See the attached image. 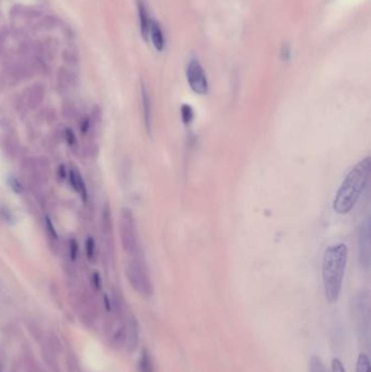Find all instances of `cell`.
Segmentation results:
<instances>
[{
  "mask_svg": "<svg viewBox=\"0 0 371 372\" xmlns=\"http://www.w3.org/2000/svg\"><path fill=\"white\" fill-rule=\"evenodd\" d=\"M139 371L140 372H155V365L151 354L144 349L142 352L141 358L139 360Z\"/></svg>",
  "mask_w": 371,
  "mask_h": 372,
  "instance_id": "15",
  "label": "cell"
},
{
  "mask_svg": "<svg viewBox=\"0 0 371 372\" xmlns=\"http://www.w3.org/2000/svg\"><path fill=\"white\" fill-rule=\"evenodd\" d=\"M58 172H59V178H60V179H62V180H64V179H66V178H67V176H68V173H67L66 167H64L63 165H61V166L59 167V171H58Z\"/></svg>",
  "mask_w": 371,
  "mask_h": 372,
  "instance_id": "29",
  "label": "cell"
},
{
  "mask_svg": "<svg viewBox=\"0 0 371 372\" xmlns=\"http://www.w3.org/2000/svg\"><path fill=\"white\" fill-rule=\"evenodd\" d=\"M88 129H89V119H88V117H86V119H84L83 122H82V127H81L82 133L83 134H86Z\"/></svg>",
  "mask_w": 371,
  "mask_h": 372,
  "instance_id": "28",
  "label": "cell"
},
{
  "mask_svg": "<svg viewBox=\"0 0 371 372\" xmlns=\"http://www.w3.org/2000/svg\"><path fill=\"white\" fill-rule=\"evenodd\" d=\"M74 77L73 74L70 71L66 69H61L58 74V87L61 89V91L67 90L69 87L73 85Z\"/></svg>",
  "mask_w": 371,
  "mask_h": 372,
  "instance_id": "14",
  "label": "cell"
},
{
  "mask_svg": "<svg viewBox=\"0 0 371 372\" xmlns=\"http://www.w3.org/2000/svg\"><path fill=\"white\" fill-rule=\"evenodd\" d=\"M85 252H86V257L88 260L93 261L96 255V241L94 237L88 236L85 240Z\"/></svg>",
  "mask_w": 371,
  "mask_h": 372,
  "instance_id": "19",
  "label": "cell"
},
{
  "mask_svg": "<svg viewBox=\"0 0 371 372\" xmlns=\"http://www.w3.org/2000/svg\"><path fill=\"white\" fill-rule=\"evenodd\" d=\"M9 185L11 187L12 191H14L16 194H21L22 193V185L20 181H19L15 176H11L9 179Z\"/></svg>",
  "mask_w": 371,
  "mask_h": 372,
  "instance_id": "22",
  "label": "cell"
},
{
  "mask_svg": "<svg viewBox=\"0 0 371 372\" xmlns=\"http://www.w3.org/2000/svg\"><path fill=\"white\" fill-rule=\"evenodd\" d=\"M152 38L154 47L158 51H162L165 48V36L160 25L157 21H152L149 26V35Z\"/></svg>",
  "mask_w": 371,
  "mask_h": 372,
  "instance_id": "12",
  "label": "cell"
},
{
  "mask_svg": "<svg viewBox=\"0 0 371 372\" xmlns=\"http://www.w3.org/2000/svg\"><path fill=\"white\" fill-rule=\"evenodd\" d=\"M120 239L123 250L130 257L142 254L138 226L131 209L123 208L120 217Z\"/></svg>",
  "mask_w": 371,
  "mask_h": 372,
  "instance_id": "5",
  "label": "cell"
},
{
  "mask_svg": "<svg viewBox=\"0 0 371 372\" xmlns=\"http://www.w3.org/2000/svg\"><path fill=\"white\" fill-rule=\"evenodd\" d=\"M45 97V88L41 84H34L27 89L25 93V99L29 108L35 109L42 104Z\"/></svg>",
  "mask_w": 371,
  "mask_h": 372,
  "instance_id": "10",
  "label": "cell"
},
{
  "mask_svg": "<svg viewBox=\"0 0 371 372\" xmlns=\"http://www.w3.org/2000/svg\"><path fill=\"white\" fill-rule=\"evenodd\" d=\"M370 231H371L370 218H367L366 220L362 221V223L360 224L359 231H358V239H357L358 260H359V265L366 270L369 269L370 261H371Z\"/></svg>",
  "mask_w": 371,
  "mask_h": 372,
  "instance_id": "7",
  "label": "cell"
},
{
  "mask_svg": "<svg viewBox=\"0 0 371 372\" xmlns=\"http://www.w3.org/2000/svg\"><path fill=\"white\" fill-rule=\"evenodd\" d=\"M92 281H93V285H94L95 289L97 291H100L101 290V286H102V281H101L100 274L98 272H94L93 273Z\"/></svg>",
  "mask_w": 371,
  "mask_h": 372,
  "instance_id": "24",
  "label": "cell"
},
{
  "mask_svg": "<svg viewBox=\"0 0 371 372\" xmlns=\"http://www.w3.org/2000/svg\"><path fill=\"white\" fill-rule=\"evenodd\" d=\"M187 83L194 93L205 95L208 91V80L203 65L197 59H191L186 69Z\"/></svg>",
  "mask_w": 371,
  "mask_h": 372,
  "instance_id": "6",
  "label": "cell"
},
{
  "mask_svg": "<svg viewBox=\"0 0 371 372\" xmlns=\"http://www.w3.org/2000/svg\"><path fill=\"white\" fill-rule=\"evenodd\" d=\"M348 250L346 245L336 244L328 247L322 258V281L325 297L329 303L337 302L341 295Z\"/></svg>",
  "mask_w": 371,
  "mask_h": 372,
  "instance_id": "2",
  "label": "cell"
},
{
  "mask_svg": "<svg viewBox=\"0 0 371 372\" xmlns=\"http://www.w3.org/2000/svg\"><path fill=\"white\" fill-rule=\"evenodd\" d=\"M282 59H284L285 61H288L290 59V55H291V51H290V47L288 45H283V48H282Z\"/></svg>",
  "mask_w": 371,
  "mask_h": 372,
  "instance_id": "27",
  "label": "cell"
},
{
  "mask_svg": "<svg viewBox=\"0 0 371 372\" xmlns=\"http://www.w3.org/2000/svg\"><path fill=\"white\" fill-rule=\"evenodd\" d=\"M139 7V15H140V22H141V32L143 38L147 41L149 35V26H151V19H149V13L147 10L146 4L142 0L138 2Z\"/></svg>",
  "mask_w": 371,
  "mask_h": 372,
  "instance_id": "13",
  "label": "cell"
},
{
  "mask_svg": "<svg viewBox=\"0 0 371 372\" xmlns=\"http://www.w3.org/2000/svg\"><path fill=\"white\" fill-rule=\"evenodd\" d=\"M126 274L130 285L133 287L135 292L144 297H151L153 295V282L142 254L132 256L129 260L126 268Z\"/></svg>",
  "mask_w": 371,
  "mask_h": 372,
  "instance_id": "4",
  "label": "cell"
},
{
  "mask_svg": "<svg viewBox=\"0 0 371 372\" xmlns=\"http://www.w3.org/2000/svg\"><path fill=\"white\" fill-rule=\"evenodd\" d=\"M332 372H346L343 367V363L338 359H333L332 361Z\"/></svg>",
  "mask_w": 371,
  "mask_h": 372,
  "instance_id": "25",
  "label": "cell"
},
{
  "mask_svg": "<svg viewBox=\"0 0 371 372\" xmlns=\"http://www.w3.org/2000/svg\"><path fill=\"white\" fill-rule=\"evenodd\" d=\"M69 181H70L71 186L73 187L74 191L81 196L84 201H86V199H87V189H86L85 182H84V180L82 179L81 174L77 172L76 170L72 169L69 172Z\"/></svg>",
  "mask_w": 371,
  "mask_h": 372,
  "instance_id": "11",
  "label": "cell"
},
{
  "mask_svg": "<svg viewBox=\"0 0 371 372\" xmlns=\"http://www.w3.org/2000/svg\"><path fill=\"white\" fill-rule=\"evenodd\" d=\"M309 372H328L324 363L318 356H312L309 360Z\"/></svg>",
  "mask_w": 371,
  "mask_h": 372,
  "instance_id": "17",
  "label": "cell"
},
{
  "mask_svg": "<svg viewBox=\"0 0 371 372\" xmlns=\"http://www.w3.org/2000/svg\"><path fill=\"white\" fill-rule=\"evenodd\" d=\"M0 372H2V368H0Z\"/></svg>",
  "mask_w": 371,
  "mask_h": 372,
  "instance_id": "31",
  "label": "cell"
},
{
  "mask_svg": "<svg viewBox=\"0 0 371 372\" xmlns=\"http://www.w3.org/2000/svg\"><path fill=\"white\" fill-rule=\"evenodd\" d=\"M181 115L182 120H183L184 124H190L192 120L194 119V110L191 106L188 104H183L181 109Z\"/></svg>",
  "mask_w": 371,
  "mask_h": 372,
  "instance_id": "20",
  "label": "cell"
},
{
  "mask_svg": "<svg viewBox=\"0 0 371 372\" xmlns=\"http://www.w3.org/2000/svg\"><path fill=\"white\" fill-rule=\"evenodd\" d=\"M350 313L362 344L369 346L370 341V297L366 290L357 292L350 300Z\"/></svg>",
  "mask_w": 371,
  "mask_h": 372,
  "instance_id": "3",
  "label": "cell"
},
{
  "mask_svg": "<svg viewBox=\"0 0 371 372\" xmlns=\"http://www.w3.org/2000/svg\"><path fill=\"white\" fill-rule=\"evenodd\" d=\"M66 140L68 142V144L70 146H74L76 144V136L74 134V132L71 129H67L66 130Z\"/></svg>",
  "mask_w": 371,
  "mask_h": 372,
  "instance_id": "23",
  "label": "cell"
},
{
  "mask_svg": "<svg viewBox=\"0 0 371 372\" xmlns=\"http://www.w3.org/2000/svg\"><path fill=\"white\" fill-rule=\"evenodd\" d=\"M141 96H142V107H143V119H144L145 129L148 134L152 133V123H153V116H152V100L151 96H149L148 89L144 84H142L141 88Z\"/></svg>",
  "mask_w": 371,
  "mask_h": 372,
  "instance_id": "9",
  "label": "cell"
},
{
  "mask_svg": "<svg viewBox=\"0 0 371 372\" xmlns=\"http://www.w3.org/2000/svg\"><path fill=\"white\" fill-rule=\"evenodd\" d=\"M45 227H46V231L50 239H53L54 241L59 240V235H58V232L56 230L54 221L51 220V218L48 217V215L45 217Z\"/></svg>",
  "mask_w": 371,
  "mask_h": 372,
  "instance_id": "16",
  "label": "cell"
},
{
  "mask_svg": "<svg viewBox=\"0 0 371 372\" xmlns=\"http://www.w3.org/2000/svg\"><path fill=\"white\" fill-rule=\"evenodd\" d=\"M356 372H370V361L367 355L360 354L357 359Z\"/></svg>",
  "mask_w": 371,
  "mask_h": 372,
  "instance_id": "18",
  "label": "cell"
},
{
  "mask_svg": "<svg viewBox=\"0 0 371 372\" xmlns=\"http://www.w3.org/2000/svg\"><path fill=\"white\" fill-rule=\"evenodd\" d=\"M371 174L370 157L360 160L350 169L338 187L333 201V209L338 214H346L359 200L364 188L367 187Z\"/></svg>",
  "mask_w": 371,
  "mask_h": 372,
  "instance_id": "1",
  "label": "cell"
},
{
  "mask_svg": "<svg viewBox=\"0 0 371 372\" xmlns=\"http://www.w3.org/2000/svg\"><path fill=\"white\" fill-rule=\"evenodd\" d=\"M103 302H105V307L106 308L110 311L111 310V302H110V299L108 298V296H103Z\"/></svg>",
  "mask_w": 371,
  "mask_h": 372,
  "instance_id": "30",
  "label": "cell"
},
{
  "mask_svg": "<svg viewBox=\"0 0 371 372\" xmlns=\"http://www.w3.org/2000/svg\"><path fill=\"white\" fill-rule=\"evenodd\" d=\"M0 218H3L4 220L9 222V221L12 220V215H11L10 211L7 210V209L0 207Z\"/></svg>",
  "mask_w": 371,
  "mask_h": 372,
  "instance_id": "26",
  "label": "cell"
},
{
  "mask_svg": "<svg viewBox=\"0 0 371 372\" xmlns=\"http://www.w3.org/2000/svg\"><path fill=\"white\" fill-rule=\"evenodd\" d=\"M126 345L130 351L136 349L140 341V328L139 322L134 316H130L126 323Z\"/></svg>",
  "mask_w": 371,
  "mask_h": 372,
  "instance_id": "8",
  "label": "cell"
},
{
  "mask_svg": "<svg viewBox=\"0 0 371 372\" xmlns=\"http://www.w3.org/2000/svg\"><path fill=\"white\" fill-rule=\"evenodd\" d=\"M69 256L72 261H75L79 256V243L75 238H71L69 240Z\"/></svg>",
  "mask_w": 371,
  "mask_h": 372,
  "instance_id": "21",
  "label": "cell"
}]
</instances>
